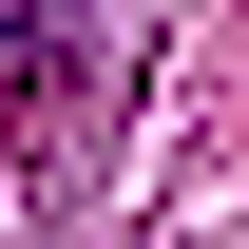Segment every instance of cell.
Returning <instances> with one entry per match:
<instances>
[{
	"label": "cell",
	"instance_id": "cell-1",
	"mask_svg": "<svg viewBox=\"0 0 249 249\" xmlns=\"http://www.w3.org/2000/svg\"><path fill=\"white\" fill-rule=\"evenodd\" d=\"M96 77H115V0H0V192H38L77 154Z\"/></svg>",
	"mask_w": 249,
	"mask_h": 249
}]
</instances>
